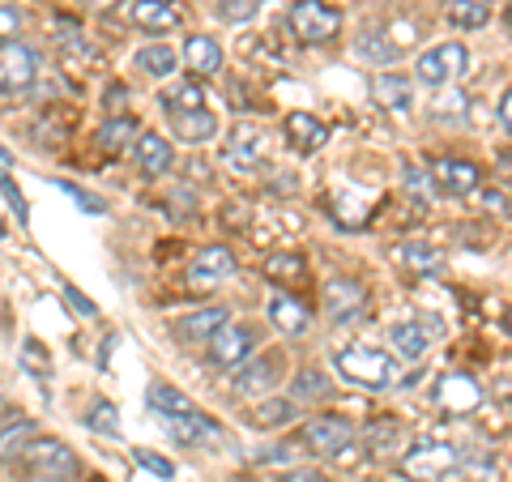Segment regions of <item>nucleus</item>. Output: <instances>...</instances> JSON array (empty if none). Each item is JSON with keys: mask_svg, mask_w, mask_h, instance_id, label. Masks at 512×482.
<instances>
[{"mask_svg": "<svg viewBox=\"0 0 512 482\" xmlns=\"http://www.w3.org/2000/svg\"><path fill=\"white\" fill-rule=\"evenodd\" d=\"M278 363L274 359H256V363H244L235 372V393H244V397H252V393H265L269 384H274L278 376Z\"/></svg>", "mask_w": 512, "mask_h": 482, "instance_id": "nucleus-24", "label": "nucleus"}, {"mask_svg": "<svg viewBox=\"0 0 512 482\" xmlns=\"http://www.w3.org/2000/svg\"><path fill=\"white\" fill-rule=\"evenodd\" d=\"M64 299L73 303V312H82V316H94L99 308H94V299H86L82 291H77V286H64Z\"/></svg>", "mask_w": 512, "mask_h": 482, "instance_id": "nucleus-44", "label": "nucleus"}, {"mask_svg": "<svg viewBox=\"0 0 512 482\" xmlns=\"http://www.w3.org/2000/svg\"><path fill=\"white\" fill-rule=\"evenodd\" d=\"M291 419H295V401L291 397H269L252 414L256 427H282V423H291Z\"/></svg>", "mask_w": 512, "mask_h": 482, "instance_id": "nucleus-29", "label": "nucleus"}, {"mask_svg": "<svg viewBox=\"0 0 512 482\" xmlns=\"http://www.w3.org/2000/svg\"><path fill=\"white\" fill-rule=\"evenodd\" d=\"M146 401H150V410L163 414V419H180V414H192V410H197L180 389H171V384H150Z\"/></svg>", "mask_w": 512, "mask_h": 482, "instance_id": "nucleus-26", "label": "nucleus"}, {"mask_svg": "<svg viewBox=\"0 0 512 482\" xmlns=\"http://www.w3.org/2000/svg\"><path fill=\"white\" fill-rule=\"evenodd\" d=\"M466 64H470V52L461 43H440V47H431L427 56H419V82L423 86H448V82H457L461 73H466Z\"/></svg>", "mask_w": 512, "mask_h": 482, "instance_id": "nucleus-4", "label": "nucleus"}, {"mask_svg": "<svg viewBox=\"0 0 512 482\" xmlns=\"http://www.w3.org/2000/svg\"><path fill=\"white\" fill-rule=\"evenodd\" d=\"M184 64L197 77H214V73H222V47H218V39H210V35H192L188 43H184Z\"/></svg>", "mask_w": 512, "mask_h": 482, "instance_id": "nucleus-18", "label": "nucleus"}, {"mask_svg": "<svg viewBox=\"0 0 512 482\" xmlns=\"http://www.w3.org/2000/svg\"><path fill=\"white\" fill-rule=\"evenodd\" d=\"M269 320H274L282 333H291V337L308 333V325H312L308 308H303L299 299H291V295H274V299H269Z\"/></svg>", "mask_w": 512, "mask_h": 482, "instance_id": "nucleus-20", "label": "nucleus"}, {"mask_svg": "<svg viewBox=\"0 0 512 482\" xmlns=\"http://www.w3.org/2000/svg\"><path fill=\"white\" fill-rule=\"evenodd\" d=\"M210 359L218 367H235L239 359H248L252 355V346H256V329L252 325H227L218 337H210Z\"/></svg>", "mask_w": 512, "mask_h": 482, "instance_id": "nucleus-10", "label": "nucleus"}, {"mask_svg": "<svg viewBox=\"0 0 512 482\" xmlns=\"http://www.w3.org/2000/svg\"><path fill=\"white\" fill-rule=\"evenodd\" d=\"M431 180H436V188L448 192V197H466V192L478 188L483 171L474 163H466V158H440V163L431 167Z\"/></svg>", "mask_w": 512, "mask_h": 482, "instance_id": "nucleus-12", "label": "nucleus"}, {"mask_svg": "<svg viewBox=\"0 0 512 482\" xmlns=\"http://www.w3.org/2000/svg\"><path fill=\"white\" fill-rule=\"evenodd\" d=\"M478 401H483V389H478L474 376H466V372L440 376V384H436V406L440 410H448V414H470V410H478Z\"/></svg>", "mask_w": 512, "mask_h": 482, "instance_id": "nucleus-9", "label": "nucleus"}, {"mask_svg": "<svg viewBox=\"0 0 512 482\" xmlns=\"http://www.w3.org/2000/svg\"><path fill=\"white\" fill-rule=\"evenodd\" d=\"M355 440V423L342 419V414H320V419H308L303 423V444L312 448V453H342V448Z\"/></svg>", "mask_w": 512, "mask_h": 482, "instance_id": "nucleus-5", "label": "nucleus"}, {"mask_svg": "<svg viewBox=\"0 0 512 482\" xmlns=\"http://www.w3.org/2000/svg\"><path fill=\"white\" fill-rule=\"evenodd\" d=\"M286 26L299 43H329L342 35V13L325 0H295L291 13H286Z\"/></svg>", "mask_w": 512, "mask_h": 482, "instance_id": "nucleus-2", "label": "nucleus"}, {"mask_svg": "<svg viewBox=\"0 0 512 482\" xmlns=\"http://www.w3.org/2000/svg\"><path fill=\"white\" fill-rule=\"evenodd\" d=\"M56 192H64V197H73L86 214H103V201H99V197H90V192H82L77 184H64V180H60V184H56Z\"/></svg>", "mask_w": 512, "mask_h": 482, "instance_id": "nucleus-42", "label": "nucleus"}, {"mask_svg": "<svg viewBox=\"0 0 512 482\" xmlns=\"http://www.w3.org/2000/svg\"><path fill=\"white\" fill-rule=\"evenodd\" d=\"M133 137H137V124L128 120V116H120V120H107V124L99 128V146H103V150H111V154L124 150Z\"/></svg>", "mask_w": 512, "mask_h": 482, "instance_id": "nucleus-31", "label": "nucleus"}, {"mask_svg": "<svg viewBox=\"0 0 512 482\" xmlns=\"http://www.w3.org/2000/svg\"><path fill=\"white\" fill-rule=\"evenodd\" d=\"M163 103L167 111H197L201 107V86L197 82H180V86H171V90H163Z\"/></svg>", "mask_w": 512, "mask_h": 482, "instance_id": "nucleus-32", "label": "nucleus"}, {"mask_svg": "<svg viewBox=\"0 0 512 482\" xmlns=\"http://www.w3.org/2000/svg\"><path fill=\"white\" fill-rule=\"evenodd\" d=\"M363 444L372 448L376 457H384V453H389V448L397 444V423H393V419H380V423H372V427H367V436H363Z\"/></svg>", "mask_w": 512, "mask_h": 482, "instance_id": "nucleus-35", "label": "nucleus"}, {"mask_svg": "<svg viewBox=\"0 0 512 482\" xmlns=\"http://www.w3.org/2000/svg\"><path fill=\"white\" fill-rule=\"evenodd\" d=\"M286 137H291V146L299 154H316L329 141V128L316 116H308V111H291V116H286Z\"/></svg>", "mask_w": 512, "mask_h": 482, "instance_id": "nucleus-16", "label": "nucleus"}, {"mask_svg": "<svg viewBox=\"0 0 512 482\" xmlns=\"http://www.w3.org/2000/svg\"><path fill=\"white\" fill-rule=\"evenodd\" d=\"M175 64H180V56H175L167 43H150V47H141L137 52V69L150 73V77H171Z\"/></svg>", "mask_w": 512, "mask_h": 482, "instance_id": "nucleus-27", "label": "nucleus"}, {"mask_svg": "<svg viewBox=\"0 0 512 482\" xmlns=\"http://www.w3.org/2000/svg\"><path fill=\"white\" fill-rule=\"evenodd\" d=\"M94 5H116V0H94Z\"/></svg>", "mask_w": 512, "mask_h": 482, "instance_id": "nucleus-50", "label": "nucleus"}, {"mask_svg": "<svg viewBox=\"0 0 512 482\" xmlns=\"http://www.w3.org/2000/svg\"><path fill=\"white\" fill-rule=\"evenodd\" d=\"M0 167H13V154H9L5 146H0Z\"/></svg>", "mask_w": 512, "mask_h": 482, "instance_id": "nucleus-48", "label": "nucleus"}, {"mask_svg": "<svg viewBox=\"0 0 512 482\" xmlns=\"http://www.w3.org/2000/svg\"><path fill=\"white\" fill-rule=\"evenodd\" d=\"M22 30V13L13 9V5H0V47L13 43V35Z\"/></svg>", "mask_w": 512, "mask_h": 482, "instance_id": "nucleus-43", "label": "nucleus"}, {"mask_svg": "<svg viewBox=\"0 0 512 482\" xmlns=\"http://www.w3.org/2000/svg\"><path fill=\"white\" fill-rule=\"evenodd\" d=\"M227 325H231V312H227V308H201V312H192V316L184 320L180 333L192 337V342H210V337H218Z\"/></svg>", "mask_w": 512, "mask_h": 482, "instance_id": "nucleus-21", "label": "nucleus"}, {"mask_svg": "<svg viewBox=\"0 0 512 482\" xmlns=\"http://www.w3.org/2000/svg\"><path fill=\"white\" fill-rule=\"evenodd\" d=\"M18 363L26 367V376H35V380H47V376H52V355H47L39 342H22Z\"/></svg>", "mask_w": 512, "mask_h": 482, "instance_id": "nucleus-33", "label": "nucleus"}, {"mask_svg": "<svg viewBox=\"0 0 512 482\" xmlns=\"http://www.w3.org/2000/svg\"><path fill=\"white\" fill-rule=\"evenodd\" d=\"M333 218H338L342 227H359V222H367V205L355 201L350 192H342V197L333 201Z\"/></svg>", "mask_w": 512, "mask_h": 482, "instance_id": "nucleus-36", "label": "nucleus"}, {"mask_svg": "<svg viewBox=\"0 0 512 482\" xmlns=\"http://www.w3.org/2000/svg\"><path fill=\"white\" fill-rule=\"evenodd\" d=\"M372 90H376V103L389 107V111H406L414 103V86L406 82V77H397V73H380L372 82Z\"/></svg>", "mask_w": 512, "mask_h": 482, "instance_id": "nucleus-23", "label": "nucleus"}, {"mask_svg": "<svg viewBox=\"0 0 512 482\" xmlns=\"http://www.w3.org/2000/svg\"><path fill=\"white\" fill-rule=\"evenodd\" d=\"M508 22H512V5H508Z\"/></svg>", "mask_w": 512, "mask_h": 482, "instance_id": "nucleus-51", "label": "nucleus"}, {"mask_svg": "<svg viewBox=\"0 0 512 482\" xmlns=\"http://www.w3.org/2000/svg\"><path fill=\"white\" fill-rule=\"evenodd\" d=\"M0 192H5V201H9V210L18 214V222H26L30 218V210H26V197L18 188H13V180H9V167H0Z\"/></svg>", "mask_w": 512, "mask_h": 482, "instance_id": "nucleus-38", "label": "nucleus"}, {"mask_svg": "<svg viewBox=\"0 0 512 482\" xmlns=\"http://www.w3.org/2000/svg\"><path fill=\"white\" fill-rule=\"evenodd\" d=\"M265 278L269 282H299L303 278V261H299V256H269V261H265Z\"/></svg>", "mask_w": 512, "mask_h": 482, "instance_id": "nucleus-34", "label": "nucleus"}, {"mask_svg": "<svg viewBox=\"0 0 512 482\" xmlns=\"http://www.w3.org/2000/svg\"><path fill=\"white\" fill-rule=\"evenodd\" d=\"M231 273H235V256H231V248L210 244V248H201V252H197V261H192V269H188V286H192V291H210V286H218L222 278H231Z\"/></svg>", "mask_w": 512, "mask_h": 482, "instance_id": "nucleus-8", "label": "nucleus"}, {"mask_svg": "<svg viewBox=\"0 0 512 482\" xmlns=\"http://www.w3.org/2000/svg\"><path fill=\"white\" fill-rule=\"evenodd\" d=\"M30 436H35V427H30V423H13V427H5V431H0V457L18 453L22 440H30Z\"/></svg>", "mask_w": 512, "mask_h": 482, "instance_id": "nucleus-37", "label": "nucleus"}, {"mask_svg": "<svg viewBox=\"0 0 512 482\" xmlns=\"http://www.w3.org/2000/svg\"><path fill=\"white\" fill-rule=\"evenodd\" d=\"M137 465H141V470H150L154 478H175V465L167 461V457H158V453H146V448H137Z\"/></svg>", "mask_w": 512, "mask_h": 482, "instance_id": "nucleus-39", "label": "nucleus"}, {"mask_svg": "<svg viewBox=\"0 0 512 482\" xmlns=\"http://www.w3.org/2000/svg\"><path fill=\"white\" fill-rule=\"evenodd\" d=\"M504 325H508V333H512V308H508V316H504Z\"/></svg>", "mask_w": 512, "mask_h": 482, "instance_id": "nucleus-49", "label": "nucleus"}, {"mask_svg": "<svg viewBox=\"0 0 512 482\" xmlns=\"http://www.w3.org/2000/svg\"><path fill=\"white\" fill-rule=\"evenodd\" d=\"M167 116H171V128H175V137H180L184 146H201V141H210L218 133V120L205 107H197V111H167Z\"/></svg>", "mask_w": 512, "mask_h": 482, "instance_id": "nucleus-17", "label": "nucleus"}, {"mask_svg": "<svg viewBox=\"0 0 512 482\" xmlns=\"http://www.w3.org/2000/svg\"><path fill=\"white\" fill-rule=\"evenodd\" d=\"M35 77H39V56L30 52L26 43H5L0 47V90L5 94H18L26 86H35Z\"/></svg>", "mask_w": 512, "mask_h": 482, "instance_id": "nucleus-6", "label": "nucleus"}, {"mask_svg": "<svg viewBox=\"0 0 512 482\" xmlns=\"http://www.w3.org/2000/svg\"><path fill=\"white\" fill-rule=\"evenodd\" d=\"M26 461H30V470H35L39 478H56V482L77 478V457L69 453V444H60V440L26 444Z\"/></svg>", "mask_w": 512, "mask_h": 482, "instance_id": "nucleus-7", "label": "nucleus"}, {"mask_svg": "<svg viewBox=\"0 0 512 482\" xmlns=\"http://www.w3.org/2000/svg\"><path fill=\"white\" fill-rule=\"evenodd\" d=\"M133 22L141 30H150V35H167V30H175L184 18H180V5H175V0H137Z\"/></svg>", "mask_w": 512, "mask_h": 482, "instance_id": "nucleus-15", "label": "nucleus"}, {"mask_svg": "<svg viewBox=\"0 0 512 482\" xmlns=\"http://www.w3.org/2000/svg\"><path fill=\"white\" fill-rule=\"evenodd\" d=\"M86 427L99 431V436H120V410L111 406V401H94V406L86 410Z\"/></svg>", "mask_w": 512, "mask_h": 482, "instance_id": "nucleus-30", "label": "nucleus"}, {"mask_svg": "<svg viewBox=\"0 0 512 482\" xmlns=\"http://www.w3.org/2000/svg\"><path fill=\"white\" fill-rule=\"evenodd\" d=\"M359 56L384 64V60H393V56H397V47H393V43H380L376 35H363V39H359Z\"/></svg>", "mask_w": 512, "mask_h": 482, "instance_id": "nucleus-40", "label": "nucleus"}, {"mask_svg": "<svg viewBox=\"0 0 512 482\" xmlns=\"http://www.w3.org/2000/svg\"><path fill=\"white\" fill-rule=\"evenodd\" d=\"M389 342H393V350L402 359H423L427 355V329L419 325V320H402V325H393L389 329Z\"/></svg>", "mask_w": 512, "mask_h": 482, "instance_id": "nucleus-22", "label": "nucleus"}, {"mask_svg": "<svg viewBox=\"0 0 512 482\" xmlns=\"http://www.w3.org/2000/svg\"><path fill=\"white\" fill-rule=\"evenodd\" d=\"M261 9V0H222V18L227 22H244V18H252V13Z\"/></svg>", "mask_w": 512, "mask_h": 482, "instance_id": "nucleus-41", "label": "nucleus"}, {"mask_svg": "<svg viewBox=\"0 0 512 482\" xmlns=\"http://www.w3.org/2000/svg\"><path fill=\"white\" fill-rule=\"evenodd\" d=\"M261 150H265V133H261V128H252V124H235L231 128V137H227V163L231 167H239V171L256 167Z\"/></svg>", "mask_w": 512, "mask_h": 482, "instance_id": "nucleus-14", "label": "nucleus"}, {"mask_svg": "<svg viewBox=\"0 0 512 482\" xmlns=\"http://www.w3.org/2000/svg\"><path fill=\"white\" fill-rule=\"evenodd\" d=\"M487 18H491L487 0H453V5H448V22L461 30H483Z\"/></svg>", "mask_w": 512, "mask_h": 482, "instance_id": "nucleus-28", "label": "nucleus"}, {"mask_svg": "<svg viewBox=\"0 0 512 482\" xmlns=\"http://www.w3.org/2000/svg\"><path fill=\"white\" fill-rule=\"evenodd\" d=\"M461 457H457V448L453 444H440V440H419L406 453V461H402V474L410 478V482H440L448 470H453Z\"/></svg>", "mask_w": 512, "mask_h": 482, "instance_id": "nucleus-3", "label": "nucleus"}, {"mask_svg": "<svg viewBox=\"0 0 512 482\" xmlns=\"http://www.w3.org/2000/svg\"><path fill=\"white\" fill-rule=\"evenodd\" d=\"M137 163H141V171H146V175L171 171V146H167V137H158V133L137 137Z\"/></svg>", "mask_w": 512, "mask_h": 482, "instance_id": "nucleus-25", "label": "nucleus"}, {"mask_svg": "<svg viewBox=\"0 0 512 482\" xmlns=\"http://www.w3.org/2000/svg\"><path fill=\"white\" fill-rule=\"evenodd\" d=\"M299 393H312V397H320V393H329V384L320 380V372H303V376H299Z\"/></svg>", "mask_w": 512, "mask_h": 482, "instance_id": "nucleus-45", "label": "nucleus"}, {"mask_svg": "<svg viewBox=\"0 0 512 482\" xmlns=\"http://www.w3.org/2000/svg\"><path fill=\"white\" fill-rule=\"evenodd\" d=\"M338 372L350 384H359V389H389L397 380V363H393V355H384V350L350 346V350H338Z\"/></svg>", "mask_w": 512, "mask_h": 482, "instance_id": "nucleus-1", "label": "nucleus"}, {"mask_svg": "<svg viewBox=\"0 0 512 482\" xmlns=\"http://www.w3.org/2000/svg\"><path fill=\"white\" fill-rule=\"evenodd\" d=\"M363 299H367V291L355 282V278H329L325 282V312H329V320H355L359 312H363Z\"/></svg>", "mask_w": 512, "mask_h": 482, "instance_id": "nucleus-11", "label": "nucleus"}, {"mask_svg": "<svg viewBox=\"0 0 512 482\" xmlns=\"http://www.w3.org/2000/svg\"><path fill=\"white\" fill-rule=\"evenodd\" d=\"M500 120H504V124L512 128V90H508L504 99H500Z\"/></svg>", "mask_w": 512, "mask_h": 482, "instance_id": "nucleus-47", "label": "nucleus"}, {"mask_svg": "<svg viewBox=\"0 0 512 482\" xmlns=\"http://www.w3.org/2000/svg\"><path fill=\"white\" fill-rule=\"evenodd\" d=\"M171 427V436L175 440H184V444H227V431H222L214 419H205L201 410H192V414H180V419H163Z\"/></svg>", "mask_w": 512, "mask_h": 482, "instance_id": "nucleus-13", "label": "nucleus"}, {"mask_svg": "<svg viewBox=\"0 0 512 482\" xmlns=\"http://www.w3.org/2000/svg\"><path fill=\"white\" fill-rule=\"evenodd\" d=\"M393 261L402 265L406 273H436L444 265V256L431 244H423V239H406V244L393 248Z\"/></svg>", "mask_w": 512, "mask_h": 482, "instance_id": "nucleus-19", "label": "nucleus"}, {"mask_svg": "<svg viewBox=\"0 0 512 482\" xmlns=\"http://www.w3.org/2000/svg\"><path fill=\"white\" fill-rule=\"evenodd\" d=\"M278 482H325V478H320L316 470H286Z\"/></svg>", "mask_w": 512, "mask_h": 482, "instance_id": "nucleus-46", "label": "nucleus"}]
</instances>
